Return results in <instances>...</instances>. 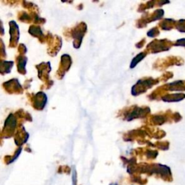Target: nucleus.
Listing matches in <instances>:
<instances>
[{
	"label": "nucleus",
	"instance_id": "2",
	"mask_svg": "<svg viewBox=\"0 0 185 185\" xmlns=\"http://www.w3.org/2000/svg\"><path fill=\"white\" fill-rule=\"evenodd\" d=\"M176 45L179 46H185V39H181L179 40L178 42H177Z\"/></svg>",
	"mask_w": 185,
	"mask_h": 185
},
{
	"label": "nucleus",
	"instance_id": "1",
	"mask_svg": "<svg viewBox=\"0 0 185 185\" xmlns=\"http://www.w3.org/2000/svg\"><path fill=\"white\" fill-rule=\"evenodd\" d=\"M145 56V54H143V53H141L140 54H138V56H137L136 57L134 58V59H133L132 63H131V66L130 67L131 68H132V67H134L135 65L138 64L139 61H141L142 59H143V57Z\"/></svg>",
	"mask_w": 185,
	"mask_h": 185
}]
</instances>
